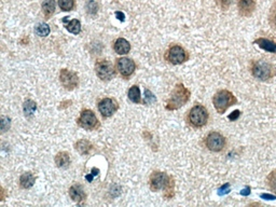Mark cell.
I'll list each match as a JSON object with an SVG mask.
<instances>
[{
  "instance_id": "cell-1",
  "label": "cell",
  "mask_w": 276,
  "mask_h": 207,
  "mask_svg": "<svg viewBox=\"0 0 276 207\" xmlns=\"http://www.w3.org/2000/svg\"><path fill=\"white\" fill-rule=\"evenodd\" d=\"M149 188L153 192L163 190V196L166 199L175 195V180L171 176L164 172L155 171L149 177Z\"/></svg>"
},
{
  "instance_id": "cell-2",
  "label": "cell",
  "mask_w": 276,
  "mask_h": 207,
  "mask_svg": "<svg viewBox=\"0 0 276 207\" xmlns=\"http://www.w3.org/2000/svg\"><path fill=\"white\" fill-rule=\"evenodd\" d=\"M250 72L253 78L259 81H270L276 77V67L265 60H252L249 65Z\"/></svg>"
},
{
  "instance_id": "cell-3",
  "label": "cell",
  "mask_w": 276,
  "mask_h": 207,
  "mask_svg": "<svg viewBox=\"0 0 276 207\" xmlns=\"http://www.w3.org/2000/svg\"><path fill=\"white\" fill-rule=\"evenodd\" d=\"M191 92L182 83H177L171 92L169 98L166 100L165 108L169 112H174L185 106L190 99Z\"/></svg>"
},
{
  "instance_id": "cell-4",
  "label": "cell",
  "mask_w": 276,
  "mask_h": 207,
  "mask_svg": "<svg viewBox=\"0 0 276 207\" xmlns=\"http://www.w3.org/2000/svg\"><path fill=\"white\" fill-rule=\"evenodd\" d=\"M237 104L235 95L228 90H220L214 95L213 105L219 115H223L227 110Z\"/></svg>"
},
{
  "instance_id": "cell-5",
  "label": "cell",
  "mask_w": 276,
  "mask_h": 207,
  "mask_svg": "<svg viewBox=\"0 0 276 207\" xmlns=\"http://www.w3.org/2000/svg\"><path fill=\"white\" fill-rule=\"evenodd\" d=\"M208 119H210V113H208L206 107L201 105V104L193 106L187 115L188 123L195 129H201L205 127L208 122Z\"/></svg>"
},
{
  "instance_id": "cell-6",
  "label": "cell",
  "mask_w": 276,
  "mask_h": 207,
  "mask_svg": "<svg viewBox=\"0 0 276 207\" xmlns=\"http://www.w3.org/2000/svg\"><path fill=\"white\" fill-rule=\"evenodd\" d=\"M164 58L165 61L171 65H181L189 61L190 55L189 52L182 48L181 46H178V44H175V46H171L167 49L165 52V55H164Z\"/></svg>"
},
{
  "instance_id": "cell-7",
  "label": "cell",
  "mask_w": 276,
  "mask_h": 207,
  "mask_svg": "<svg viewBox=\"0 0 276 207\" xmlns=\"http://www.w3.org/2000/svg\"><path fill=\"white\" fill-rule=\"evenodd\" d=\"M204 144L208 150H211L213 152H220L225 149L227 140L226 137L221 135L219 132H211L210 134L205 137Z\"/></svg>"
},
{
  "instance_id": "cell-8",
  "label": "cell",
  "mask_w": 276,
  "mask_h": 207,
  "mask_svg": "<svg viewBox=\"0 0 276 207\" xmlns=\"http://www.w3.org/2000/svg\"><path fill=\"white\" fill-rule=\"evenodd\" d=\"M77 123L79 124V127H81L84 130H87V131L98 130L101 125L98 117H96L92 110H89V109L82 110Z\"/></svg>"
},
{
  "instance_id": "cell-9",
  "label": "cell",
  "mask_w": 276,
  "mask_h": 207,
  "mask_svg": "<svg viewBox=\"0 0 276 207\" xmlns=\"http://www.w3.org/2000/svg\"><path fill=\"white\" fill-rule=\"evenodd\" d=\"M95 71L102 81H110L116 76V69L113 63L107 60L98 61V63L95 64Z\"/></svg>"
},
{
  "instance_id": "cell-10",
  "label": "cell",
  "mask_w": 276,
  "mask_h": 207,
  "mask_svg": "<svg viewBox=\"0 0 276 207\" xmlns=\"http://www.w3.org/2000/svg\"><path fill=\"white\" fill-rule=\"evenodd\" d=\"M59 81L62 85L68 91H72L79 84V78L76 72H73L69 69L63 68L59 71Z\"/></svg>"
},
{
  "instance_id": "cell-11",
  "label": "cell",
  "mask_w": 276,
  "mask_h": 207,
  "mask_svg": "<svg viewBox=\"0 0 276 207\" xmlns=\"http://www.w3.org/2000/svg\"><path fill=\"white\" fill-rule=\"evenodd\" d=\"M117 68L124 78L131 77L136 69V64L131 58L121 57L117 60Z\"/></svg>"
},
{
  "instance_id": "cell-12",
  "label": "cell",
  "mask_w": 276,
  "mask_h": 207,
  "mask_svg": "<svg viewBox=\"0 0 276 207\" xmlns=\"http://www.w3.org/2000/svg\"><path fill=\"white\" fill-rule=\"evenodd\" d=\"M119 104L115 98H104L99 102V110L104 118H109L117 113Z\"/></svg>"
},
{
  "instance_id": "cell-13",
  "label": "cell",
  "mask_w": 276,
  "mask_h": 207,
  "mask_svg": "<svg viewBox=\"0 0 276 207\" xmlns=\"http://www.w3.org/2000/svg\"><path fill=\"white\" fill-rule=\"evenodd\" d=\"M256 0H237V10L243 18H249L256 10Z\"/></svg>"
},
{
  "instance_id": "cell-14",
  "label": "cell",
  "mask_w": 276,
  "mask_h": 207,
  "mask_svg": "<svg viewBox=\"0 0 276 207\" xmlns=\"http://www.w3.org/2000/svg\"><path fill=\"white\" fill-rule=\"evenodd\" d=\"M69 195L72 198L73 202H76L78 204L82 203L86 198V194L80 184H73V186L70 187L69 189Z\"/></svg>"
},
{
  "instance_id": "cell-15",
  "label": "cell",
  "mask_w": 276,
  "mask_h": 207,
  "mask_svg": "<svg viewBox=\"0 0 276 207\" xmlns=\"http://www.w3.org/2000/svg\"><path fill=\"white\" fill-rule=\"evenodd\" d=\"M114 50H115L116 53L119 54V55H125V54H128L129 52L131 51V44L128 40L124 39V38H118L115 41Z\"/></svg>"
},
{
  "instance_id": "cell-16",
  "label": "cell",
  "mask_w": 276,
  "mask_h": 207,
  "mask_svg": "<svg viewBox=\"0 0 276 207\" xmlns=\"http://www.w3.org/2000/svg\"><path fill=\"white\" fill-rule=\"evenodd\" d=\"M41 8H42L44 19L49 20L55 13V8H56L55 0H43V3L41 4Z\"/></svg>"
},
{
  "instance_id": "cell-17",
  "label": "cell",
  "mask_w": 276,
  "mask_h": 207,
  "mask_svg": "<svg viewBox=\"0 0 276 207\" xmlns=\"http://www.w3.org/2000/svg\"><path fill=\"white\" fill-rule=\"evenodd\" d=\"M253 44H257V46H259V48L263 49L267 52H271L273 54H276V43L270 39L259 38L253 41Z\"/></svg>"
},
{
  "instance_id": "cell-18",
  "label": "cell",
  "mask_w": 276,
  "mask_h": 207,
  "mask_svg": "<svg viewBox=\"0 0 276 207\" xmlns=\"http://www.w3.org/2000/svg\"><path fill=\"white\" fill-rule=\"evenodd\" d=\"M74 148H76V150L81 154V155H86L89 152L92 151L93 149V145L88 142L86 139H81L78 140L74 145Z\"/></svg>"
},
{
  "instance_id": "cell-19",
  "label": "cell",
  "mask_w": 276,
  "mask_h": 207,
  "mask_svg": "<svg viewBox=\"0 0 276 207\" xmlns=\"http://www.w3.org/2000/svg\"><path fill=\"white\" fill-rule=\"evenodd\" d=\"M55 164L59 168H66L70 164V157L68 152H58L55 157Z\"/></svg>"
},
{
  "instance_id": "cell-20",
  "label": "cell",
  "mask_w": 276,
  "mask_h": 207,
  "mask_svg": "<svg viewBox=\"0 0 276 207\" xmlns=\"http://www.w3.org/2000/svg\"><path fill=\"white\" fill-rule=\"evenodd\" d=\"M63 22H64V23H66L67 18H64ZM65 28L69 33H71L73 35H79L81 33V23H80V21L77 20V19H73V20H71L69 22H67V24L65 25Z\"/></svg>"
},
{
  "instance_id": "cell-21",
  "label": "cell",
  "mask_w": 276,
  "mask_h": 207,
  "mask_svg": "<svg viewBox=\"0 0 276 207\" xmlns=\"http://www.w3.org/2000/svg\"><path fill=\"white\" fill-rule=\"evenodd\" d=\"M35 176L33 175V173L31 172H27L25 174H23L21 176V178H20V186L21 188H23V189H29V188H32L34 186V183H35Z\"/></svg>"
},
{
  "instance_id": "cell-22",
  "label": "cell",
  "mask_w": 276,
  "mask_h": 207,
  "mask_svg": "<svg viewBox=\"0 0 276 207\" xmlns=\"http://www.w3.org/2000/svg\"><path fill=\"white\" fill-rule=\"evenodd\" d=\"M36 109H37V104L32 100V99H27L25 102H24V105H23V110H24V115L25 117L27 118H32L33 115L35 114L36 112Z\"/></svg>"
},
{
  "instance_id": "cell-23",
  "label": "cell",
  "mask_w": 276,
  "mask_h": 207,
  "mask_svg": "<svg viewBox=\"0 0 276 207\" xmlns=\"http://www.w3.org/2000/svg\"><path fill=\"white\" fill-rule=\"evenodd\" d=\"M265 182L270 191L273 192V193L276 195V168H274L273 171L267 175Z\"/></svg>"
},
{
  "instance_id": "cell-24",
  "label": "cell",
  "mask_w": 276,
  "mask_h": 207,
  "mask_svg": "<svg viewBox=\"0 0 276 207\" xmlns=\"http://www.w3.org/2000/svg\"><path fill=\"white\" fill-rule=\"evenodd\" d=\"M129 98L133 102L140 104L141 98H140V90H139L138 85H133L130 88V90H129Z\"/></svg>"
},
{
  "instance_id": "cell-25",
  "label": "cell",
  "mask_w": 276,
  "mask_h": 207,
  "mask_svg": "<svg viewBox=\"0 0 276 207\" xmlns=\"http://www.w3.org/2000/svg\"><path fill=\"white\" fill-rule=\"evenodd\" d=\"M99 9H100V5L98 2H95V0H88V2L85 4V11L89 14V16H95V14L99 12Z\"/></svg>"
},
{
  "instance_id": "cell-26",
  "label": "cell",
  "mask_w": 276,
  "mask_h": 207,
  "mask_svg": "<svg viewBox=\"0 0 276 207\" xmlns=\"http://www.w3.org/2000/svg\"><path fill=\"white\" fill-rule=\"evenodd\" d=\"M58 6L63 11L68 12L74 9V7H76V2H74V0H58Z\"/></svg>"
},
{
  "instance_id": "cell-27",
  "label": "cell",
  "mask_w": 276,
  "mask_h": 207,
  "mask_svg": "<svg viewBox=\"0 0 276 207\" xmlns=\"http://www.w3.org/2000/svg\"><path fill=\"white\" fill-rule=\"evenodd\" d=\"M35 33L40 37H47L50 34V27L46 23H40L35 27Z\"/></svg>"
},
{
  "instance_id": "cell-28",
  "label": "cell",
  "mask_w": 276,
  "mask_h": 207,
  "mask_svg": "<svg viewBox=\"0 0 276 207\" xmlns=\"http://www.w3.org/2000/svg\"><path fill=\"white\" fill-rule=\"evenodd\" d=\"M268 23L276 29V3L271 7L270 12H268Z\"/></svg>"
},
{
  "instance_id": "cell-29",
  "label": "cell",
  "mask_w": 276,
  "mask_h": 207,
  "mask_svg": "<svg viewBox=\"0 0 276 207\" xmlns=\"http://www.w3.org/2000/svg\"><path fill=\"white\" fill-rule=\"evenodd\" d=\"M215 3L219 7V9L222 11H227L229 10L231 5H232L233 0H215Z\"/></svg>"
},
{
  "instance_id": "cell-30",
  "label": "cell",
  "mask_w": 276,
  "mask_h": 207,
  "mask_svg": "<svg viewBox=\"0 0 276 207\" xmlns=\"http://www.w3.org/2000/svg\"><path fill=\"white\" fill-rule=\"evenodd\" d=\"M10 129V119L8 117H3L2 118V132L5 133Z\"/></svg>"
},
{
  "instance_id": "cell-31",
  "label": "cell",
  "mask_w": 276,
  "mask_h": 207,
  "mask_svg": "<svg viewBox=\"0 0 276 207\" xmlns=\"http://www.w3.org/2000/svg\"><path fill=\"white\" fill-rule=\"evenodd\" d=\"M240 112H238V110H235V112L233 113V114H231L230 116H229V119L231 120V121H234V120H236L237 119V118L238 117H240Z\"/></svg>"
},
{
  "instance_id": "cell-32",
  "label": "cell",
  "mask_w": 276,
  "mask_h": 207,
  "mask_svg": "<svg viewBox=\"0 0 276 207\" xmlns=\"http://www.w3.org/2000/svg\"><path fill=\"white\" fill-rule=\"evenodd\" d=\"M116 16L118 17V19L119 20H120L121 22H123L125 19V16H124V13H122V12H116Z\"/></svg>"
},
{
  "instance_id": "cell-33",
  "label": "cell",
  "mask_w": 276,
  "mask_h": 207,
  "mask_svg": "<svg viewBox=\"0 0 276 207\" xmlns=\"http://www.w3.org/2000/svg\"><path fill=\"white\" fill-rule=\"evenodd\" d=\"M29 2H31V0H29Z\"/></svg>"
}]
</instances>
